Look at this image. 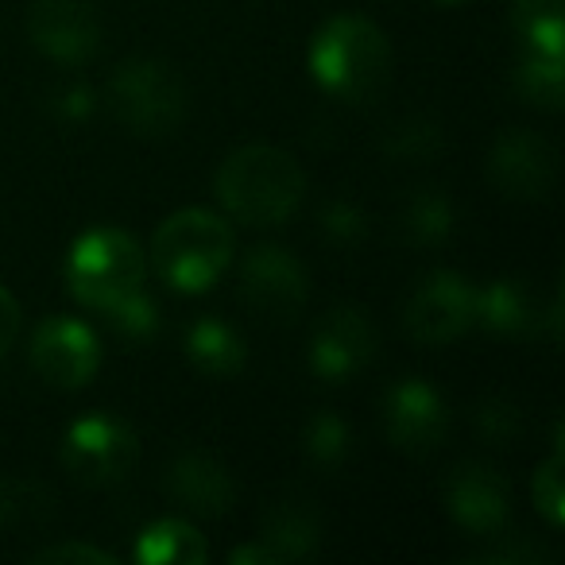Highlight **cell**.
Masks as SVG:
<instances>
[{
  "label": "cell",
  "mask_w": 565,
  "mask_h": 565,
  "mask_svg": "<svg viewBox=\"0 0 565 565\" xmlns=\"http://www.w3.org/2000/svg\"><path fill=\"white\" fill-rule=\"evenodd\" d=\"M403 233H407L411 244H423V248L449 241V233H454V205H449V198L441 190H423V194L411 198L407 210H403Z\"/></svg>",
  "instance_id": "obj_21"
},
{
  "label": "cell",
  "mask_w": 565,
  "mask_h": 565,
  "mask_svg": "<svg viewBox=\"0 0 565 565\" xmlns=\"http://www.w3.org/2000/svg\"><path fill=\"white\" fill-rule=\"evenodd\" d=\"M109 315V322L117 326L120 338H132V341H143L156 333V302L148 299V291H136L128 295V299H120L117 307L105 310Z\"/></svg>",
  "instance_id": "obj_26"
},
{
  "label": "cell",
  "mask_w": 565,
  "mask_h": 565,
  "mask_svg": "<svg viewBox=\"0 0 565 565\" xmlns=\"http://www.w3.org/2000/svg\"><path fill=\"white\" fill-rule=\"evenodd\" d=\"M35 562H82V565H117V557L102 546H82V542H63L35 554Z\"/></svg>",
  "instance_id": "obj_30"
},
{
  "label": "cell",
  "mask_w": 565,
  "mask_h": 565,
  "mask_svg": "<svg viewBox=\"0 0 565 565\" xmlns=\"http://www.w3.org/2000/svg\"><path fill=\"white\" fill-rule=\"evenodd\" d=\"M264 542L279 562H299L315 554L322 542V519L307 500H282L279 508L267 511L264 519Z\"/></svg>",
  "instance_id": "obj_17"
},
{
  "label": "cell",
  "mask_w": 565,
  "mask_h": 565,
  "mask_svg": "<svg viewBox=\"0 0 565 565\" xmlns=\"http://www.w3.org/2000/svg\"><path fill=\"white\" fill-rule=\"evenodd\" d=\"M17 333H20V307H17V299H12V295L0 287V356L12 349Z\"/></svg>",
  "instance_id": "obj_31"
},
{
  "label": "cell",
  "mask_w": 565,
  "mask_h": 565,
  "mask_svg": "<svg viewBox=\"0 0 565 565\" xmlns=\"http://www.w3.org/2000/svg\"><path fill=\"white\" fill-rule=\"evenodd\" d=\"M326 233L338 244H356L364 236V213L349 202L330 205V213H326Z\"/></svg>",
  "instance_id": "obj_29"
},
{
  "label": "cell",
  "mask_w": 565,
  "mask_h": 565,
  "mask_svg": "<svg viewBox=\"0 0 565 565\" xmlns=\"http://www.w3.org/2000/svg\"><path fill=\"white\" fill-rule=\"evenodd\" d=\"M438 4H446V9H454V4H461V0H438Z\"/></svg>",
  "instance_id": "obj_33"
},
{
  "label": "cell",
  "mask_w": 565,
  "mask_h": 565,
  "mask_svg": "<svg viewBox=\"0 0 565 565\" xmlns=\"http://www.w3.org/2000/svg\"><path fill=\"white\" fill-rule=\"evenodd\" d=\"M477 426L488 441H495V446H511V441L523 434V415H519V407L508 399V395H488L477 411Z\"/></svg>",
  "instance_id": "obj_25"
},
{
  "label": "cell",
  "mask_w": 565,
  "mask_h": 565,
  "mask_svg": "<svg viewBox=\"0 0 565 565\" xmlns=\"http://www.w3.org/2000/svg\"><path fill=\"white\" fill-rule=\"evenodd\" d=\"M136 557L143 565H202L210 557L205 539L182 519H159L136 542Z\"/></svg>",
  "instance_id": "obj_19"
},
{
  "label": "cell",
  "mask_w": 565,
  "mask_h": 565,
  "mask_svg": "<svg viewBox=\"0 0 565 565\" xmlns=\"http://www.w3.org/2000/svg\"><path fill=\"white\" fill-rule=\"evenodd\" d=\"M167 492H171L174 503H182L194 515L217 519L236 503V480L213 454L186 449L167 469Z\"/></svg>",
  "instance_id": "obj_15"
},
{
  "label": "cell",
  "mask_w": 565,
  "mask_h": 565,
  "mask_svg": "<svg viewBox=\"0 0 565 565\" xmlns=\"http://www.w3.org/2000/svg\"><path fill=\"white\" fill-rule=\"evenodd\" d=\"M55 515V492L32 477L0 480V531H35Z\"/></svg>",
  "instance_id": "obj_20"
},
{
  "label": "cell",
  "mask_w": 565,
  "mask_h": 565,
  "mask_svg": "<svg viewBox=\"0 0 565 565\" xmlns=\"http://www.w3.org/2000/svg\"><path fill=\"white\" fill-rule=\"evenodd\" d=\"M241 295L267 322H295L307 307V267L287 248H252L241 264Z\"/></svg>",
  "instance_id": "obj_7"
},
{
  "label": "cell",
  "mask_w": 565,
  "mask_h": 565,
  "mask_svg": "<svg viewBox=\"0 0 565 565\" xmlns=\"http://www.w3.org/2000/svg\"><path fill=\"white\" fill-rule=\"evenodd\" d=\"M307 194V174L271 143H248L233 151L217 171V198L236 221L256 228H271L287 221L302 205Z\"/></svg>",
  "instance_id": "obj_1"
},
{
  "label": "cell",
  "mask_w": 565,
  "mask_h": 565,
  "mask_svg": "<svg viewBox=\"0 0 565 565\" xmlns=\"http://www.w3.org/2000/svg\"><path fill=\"white\" fill-rule=\"evenodd\" d=\"M55 102H63L58 109H63V117H82V113H89V94L82 86H63L55 94Z\"/></svg>",
  "instance_id": "obj_32"
},
{
  "label": "cell",
  "mask_w": 565,
  "mask_h": 565,
  "mask_svg": "<svg viewBox=\"0 0 565 565\" xmlns=\"http://www.w3.org/2000/svg\"><path fill=\"white\" fill-rule=\"evenodd\" d=\"M28 35L43 55L66 66L89 63L102 51V20L86 0H35Z\"/></svg>",
  "instance_id": "obj_9"
},
{
  "label": "cell",
  "mask_w": 565,
  "mask_h": 565,
  "mask_svg": "<svg viewBox=\"0 0 565 565\" xmlns=\"http://www.w3.org/2000/svg\"><path fill=\"white\" fill-rule=\"evenodd\" d=\"M534 503H539V511L550 519V523H562V500H565V488H562V454H554L546 465H542L539 472H534Z\"/></svg>",
  "instance_id": "obj_27"
},
{
  "label": "cell",
  "mask_w": 565,
  "mask_h": 565,
  "mask_svg": "<svg viewBox=\"0 0 565 565\" xmlns=\"http://www.w3.org/2000/svg\"><path fill=\"white\" fill-rule=\"evenodd\" d=\"M562 4L565 0H511V17L531 51L562 55Z\"/></svg>",
  "instance_id": "obj_22"
},
{
  "label": "cell",
  "mask_w": 565,
  "mask_h": 565,
  "mask_svg": "<svg viewBox=\"0 0 565 565\" xmlns=\"http://www.w3.org/2000/svg\"><path fill=\"white\" fill-rule=\"evenodd\" d=\"M32 364L47 384L55 387H82L94 380L102 364V345L94 330L74 318H47L32 338Z\"/></svg>",
  "instance_id": "obj_11"
},
{
  "label": "cell",
  "mask_w": 565,
  "mask_h": 565,
  "mask_svg": "<svg viewBox=\"0 0 565 565\" xmlns=\"http://www.w3.org/2000/svg\"><path fill=\"white\" fill-rule=\"evenodd\" d=\"M515 86H519V94H523L531 105L554 113L557 105H562V89H565L562 55H542V51H531V55L519 63Z\"/></svg>",
  "instance_id": "obj_23"
},
{
  "label": "cell",
  "mask_w": 565,
  "mask_h": 565,
  "mask_svg": "<svg viewBox=\"0 0 565 565\" xmlns=\"http://www.w3.org/2000/svg\"><path fill=\"white\" fill-rule=\"evenodd\" d=\"M454 519L472 534H500L511 519V488L500 469L484 461L457 465L446 484Z\"/></svg>",
  "instance_id": "obj_14"
},
{
  "label": "cell",
  "mask_w": 565,
  "mask_h": 565,
  "mask_svg": "<svg viewBox=\"0 0 565 565\" xmlns=\"http://www.w3.org/2000/svg\"><path fill=\"white\" fill-rule=\"evenodd\" d=\"M307 454H310V461H318V465H341L349 457V449H353V430L345 426V418H338V415H315L310 418V426H307Z\"/></svg>",
  "instance_id": "obj_24"
},
{
  "label": "cell",
  "mask_w": 565,
  "mask_h": 565,
  "mask_svg": "<svg viewBox=\"0 0 565 565\" xmlns=\"http://www.w3.org/2000/svg\"><path fill=\"white\" fill-rule=\"evenodd\" d=\"M472 322H477V291L457 271H434L411 295L407 333L418 345H449Z\"/></svg>",
  "instance_id": "obj_8"
},
{
  "label": "cell",
  "mask_w": 565,
  "mask_h": 565,
  "mask_svg": "<svg viewBox=\"0 0 565 565\" xmlns=\"http://www.w3.org/2000/svg\"><path fill=\"white\" fill-rule=\"evenodd\" d=\"M66 279L86 307L109 310L143 287V252L125 228H89L71 248Z\"/></svg>",
  "instance_id": "obj_4"
},
{
  "label": "cell",
  "mask_w": 565,
  "mask_h": 565,
  "mask_svg": "<svg viewBox=\"0 0 565 565\" xmlns=\"http://www.w3.org/2000/svg\"><path fill=\"white\" fill-rule=\"evenodd\" d=\"M151 259L163 282L174 291H205L233 259V233L210 210H179L159 225L151 241Z\"/></svg>",
  "instance_id": "obj_3"
},
{
  "label": "cell",
  "mask_w": 565,
  "mask_h": 565,
  "mask_svg": "<svg viewBox=\"0 0 565 565\" xmlns=\"http://www.w3.org/2000/svg\"><path fill=\"white\" fill-rule=\"evenodd\" d=\"M441 148V136L434 125H423V120H407L403 128H395L392 140H387V151L399 159H423L434 156Z\"/></svg>",
  "instance_id": "obj_28"
},
{
  "label": "cell",
  "mask_w": 565,
  "mask_h": 565,
  "mask_svg": "<svg viewBox=\"0 0 565 565\" xmlns=\"http://www.w3.org/2000/svg\"><path fill=\"white\" fill-rule=\"evenodd\" d=\"M376 349L380 338L372 318L356 307H338L318 322L315 341H310V364H315L318 376L341 384V380L369 369Z\"/></svg>",
  "instance_id": "obj_10"
},
{
  "label": "cell",
  "mask_w": 565,
  "mask_h": 565,
  "mask_svg": "<svg viewBox=\"0 0 565 565\" xmlns=\"http://www.w3.org/2000/svg\"><path fill=\"white\" fill-rule=\"evenodd\" d=\"M140 461V441L132 426L117 415H86L66 430L63 465L78 484L109 488L120 484Z\"/></svg>",
  "instance_id": "obj_6"
},
{
  "label": "cell",
  "mask_w": 565,
  "mask_h": 565,
  "mask_svg": "<svg viewBox=\"0 0 565 565\" xmlns=\"http://www.w3.org/2000/svg\"><path fill=\"white\" fill-rule=\"evenodd\" d=\"M488 179L495 182V190L519 198V202L546 198L557 179V151L542 136L515 128L495 140L492 156H488Z\"/></svg>",
  "instance_id": "obj_12"
},
{
  "label": "cell",
  "mask_w": 565,
  "mask_h": 565,
  "mask_svg": "<svg viewBox=\"0 0 565 565\" xmlns=\"http://www.w3.org/2000/svg\"><path fill=\"white\" fill-rule=\"evenodd\" d=\"M384 430L403 454H434L449 430L446 399L426 380H399L384 399Z\"/></svg>",
  "instance_id": "obj_13"
},
{
  "label": "cell",
  "mask_w": 565,
  "mask_h": 565,
  "mask_svg": "<svg viewBox=\"0 0 565 565\" xmlns=\"http://www.w3.org/2000/svg\"><path fill=\"white\" fill-rule=\"evenodd\" d=\"M310 71L341 102H372L392 78V47L372 20L338 17L315 35Z\"/></svg>",
  "instance_id": "obj_2"
},
{
  "label": "cell",
  "mask_w": 565,
  "mask_h": 565,
  "mask_svg": "<svg viewBox=\"0 0 565 565\" xmlns=\"http://www.w3.org/2000/svg\"><path fill=\"white\" fill-rule=\"evenodd\" d=\"M109 109L136 136H171L186 117V86L167 63L132 58L109 78Z\"/></svg>",
  "instance_id": "obj_5"
},
{
  "label": "cell",
  "mask_w": 565,
  "mask_h": 565,
  "mask_svg": "<svg viewBox=\"0 0 565 565\" xmlns=\"http://www.w3.org/2000/svg\"><path fill=\"white\" fill-rule=\"evenodd\" d=\"M477 318L492 333L526 338V333H534L542 322L557 326V299L550 302V310H542L539 295H534L523 279H500V282H492L484 295H477Z\"/></svg>",
  "instance_id": "obj_16"
},
{
  "label": "cell",
  "mask_w": 565,
  "mask_h": 565,
  "mask_svg": "<svg viewBox=\"0 0 565 565\" xmlns=\"http://www.w3.org/2000/svg\"><path fill=\"white\" fill-rule=\"evenodd\" d=\"M186 356L205 376H236L244 369L248 349H244L236 326L221 322V318H198L186 330Z\"/></svg>",
  "instance_id": "obj_18"
}]
</instances>
